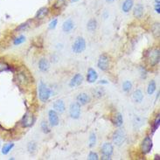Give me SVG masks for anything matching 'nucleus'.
Instances as JSON below:
<instances>
[{
    "label": "nucleus",
    "mask_w": 160,
    "mask_h": 160,
    "mask_svg": "<svg viewBox=\"0 0 160 160\" xmlns=\"http://www.w3.org/2000/svg\"><path fill=\"white\" fill-rule=\"evenodd\" d=\"M13 147H14V143H6V144H4V146L2 147V154H4V155H7L9 152L12 150Z\"/></svg>",
    "instance_id": "obj_23"
},
{
    "label": "nucleus",
    "mask_w": 160,
    "mask_h": 160,
    "mask_svg": "<svg viewBox=\"0 0 160 160\" xmlns=\"http://www.w3.org/2000/svg\"><path fill=\"white\" fill-rule=\"evenodd\" d=\"M76 100L80 105H86L87 103H88L90 102V97L86 93H81L76 97Z\"/></svg>",
    "instance_id": "obj_13"
},
{
    "label": "nucleus",
    "mask_w": 160,
    "mask_h": 160,
    "mask_svg": "<svg viewBox=\"0 0 160 160\" xmlns=\"http://www.w3.org/2000/svg\"><path fill=\"white\" fill-rule=\"evenodd\" d=\"M155 2H156V4H160L159 0H155Z\"/></svg>",
    "instance_id": "obj_45"
},
{
    "label": "nucleus",
    "mask_w": 160,
    "mask_h": 160,
    "mask_svg": "<svg viewBox=\"0 0 160 160\" xmlns=\"http://www.w3.org/2000/svg\"><path fill=\"white\" fill-rule=\"evenodd\" d=\"M70 117L73 119H78L81 116V105L78 102H74L70 105L69 108Z\"/></svg>",
    "instance_id": "obj_6"
},
{
    "label": "nucleus",
    "mask_w": 160,
    "mask_h": 160,
    "mask_svg": "<svg viewBox=\"0 0 160 160\" xmlns=\"http://www.w3.org/2000/svg\"><path fill=\"white\" fill-rule=\"evenodd\" d=\"M112 122L116 127H121L123 123V118L121 113H117L115 114L112 117Z\"/></svg>",
    "instance_id": "obj_15"
},
{
    "label": "nucleus",
    "mask_w": 160,
    "mask_h": 160,
    "mask_svg": "<svg viewBox=\"0 0 160 160\" xmlns=\"http://www.w3.org/2000/svg\"><path fill=\"white\" fill-rule=\"evenodd\" d=\"M27 26H28L27 24H22L21 26H20L19 27H18V28L17 30H20V29H24V28H26V27H27Z\"/></svg>",
    "instance_id": "obj_39"
},
{
    "label": "nucleus",
    "mask_w": 160,
    "mask_h": 160,
    "mask_svg": "<svg viewBox=\"0 0 160 160\" xmlns=\"http://www.w3.org/2000/svg\"><path fill=\"white\" fill-rule=\"evenodd\" d=\"M65 103L62 100H57L53 103V110H55L57 113H60V114L63 113L65 111Z\"/></svg>",
    "instance_id": "obj_14"
},
{
    "label": "nucleus",
    "mask_w": 160,
    "mask_h": 160,
    "mask_svg": "<svg viewBox=\"0 0 160 160\" xmlns=\"http://www.w3.org/2000/svg\"><path fill=\"white\" fill-rule=\"evenodd\" d=\"M133 7V0H125L122 5V11L123 12H129Z\"/></svg>",
    "instance_id": "obj_19"
},
{
    "label": "nucleus",
    "mask_w": 160,
    "mask_h": 160,
    "mask_svg": "<svg viewBox=\"0 0 160 160\" xmlns=\"http://www.w3.org/2000/svg\"><path fill=\"white\" fill-rule=\"evenodd\" d=\"M96 28H97V21L95 20V18H92V19H90L89 21L88 22L87 29H88V32H95L96 30Z\"/></svg>",
    "instance_id": "obj_22"
},
{
    "label": "nucleus",
    "mask_w": 160,
    "mask_h": 160,
    "mask_svg": "<svg viewBox=\"0 0 160 160\" xmlns=\"http://www.w3.org/2000/svg\"><path fill=\"white\" fill-rule=\"evenodd\" d=\"M95 144H96V136L93 132V133H91L90 137H89V147H94Z\"/></svg>",
    "instance_id": "obj_30"
},
{
    "label": "nucleus",
    "mask_w": 160,
    "mask_h": 160,
    "mask_svg": "<svg viewBox=\"0 0 160 160\" xmlns=\"http://www.w3.org/2000/svg\"><path fill=\"white\" fill-rule=\"evenodd\" d=\"M113 143H115L117 146H120L122 143L125 142L126 140V134L125 132L121 129L117 130L115 131V133L113 134Z\"/></svg>",
    "instance_id": "obj_3"
},
{
    "label": "nucleus",
    "mask_w": 160,
    "mask_h": 160,
    "mask_svg": "<svg viewBox=\"0 0 160 160\" xmlns=\"http://www.w3.org/2000/svg\"><path fill=\"white\" fill-rule=\"evenodd\" d=\"M155 11H156V12L160 13V4H156V5H155Z\"/></svg>",
    "instance_id": "obj_38"
},
{
    "label": "nucleus",
    "mask_w": 160,
    "mask_h": 160,
    "mask_svg": "<svg viewBox=\"0 0 160 160\" xmlns=\"http://www.w3.org/2000/svg\"><path fill=\"white\" fill-rule=\"evenodd\" d=\"M74 24L73 20L71 19V18H68V19H67L64 23H63V25H62V30L64 31L65 32H70L71 31L74 29Z\"/></svg>",
    "instance_id": "obj_16"
},
{
    "label": "nucleus",
    "mask_w": 160,
    "mask_h": 160,
    "mask_svg": "<svg viewBox=\"0 0 160 160\" xmlns=\"http://www.w3.org/2000/svg\"><path fill=\"white\" fill-rule=\"evenodd\" d=\"M57 23H58V20H57V18H54V19H52V21L49 23L48 28H49L50 30H52V29H54V28L56 27Z\"/></svg>",
    "instance_id": "obj_35"
},
{
    "label": "nucleus",
    "mask_w": 160,
    "mask_h": 160,
    "mask_svg": "<svg viewBox=\"0 0 160 160\" xmlns=\"http://www.w3.org/2000/svg\"><path fill=\"white\" fill-rule=\"evenodd\" d=\"M48 12H49V10H48V8H47V7L40 8L39 11L37 12V13H36V16H35V18H36L37 19H41V18H44L48 15Z\"/></svg>",
    "instance_id": "obj_21"
},
{
    "label": "nucleus",
    "mask_w": 160,
    "mask_h": 160,
    "mask_svg": "<svg viewBox=\"0 0 160 160\" xmlns=\"http://www.w3.org/2000/svg\"><path fill=\"white\" fill-rule=\"evenodd\" d=\"M160 51L159 49H152L148 53V60L149 63L152 66H156L157 64L159 63L160 59Z\"/></svg>",
    "instance_id": "obj_4"
},
{
    "label": "nucleus",
    "mask_w": 160,
    "mask_h": 160,
    "mask_svg": "<svg viewBox=\"0 0 160 160\" xmlns=\"http://www.w3.org/2000/svg\"><path fill=\"white\" fill-rule=\"evenodd\" d=\"M152 140L150 137H146L145 138L143 139L142 142V145H141V150L143 154H148L150 153L152 149Z\"/></svg>",
    "instance_id": "obj_7"
},
{
    "label": "nucleus",
    "mask_w": 160,
    "mask_h": 160,
    "mask_svg": "<svg viewBox=\"0 0 160 160\" xmlns=\"http://www.w3.org/2000/svg\"><path fill=\"white\" fill-rule=\"evenodd\" d=\"M25 41H26V37H25L24 35H20L19 37H18V38H16V39H14L13 44H14L15 46H18V45H20V44L24 43Z\"/></svg>",
    "instance_id": "obj_28"
},
{
    "label": "nucleus",
    "mask_w": 160,
    "mask_h": 160,
    "mask_svg": "<svg viewBox=\"0 0 160 160\" xmlns=\"http://www.w3.org/2000/svg\"><path fill=\"white\" fill-rule=\"evenodd\" d=\"M67 3V0H57V2L54 4V7L57 9H61L62 6H64Z\"/></svg>",
    "instance_id": "obj_32"
},
{
    "label": "nucleus",
    "mask_w": 160,
    "mask_h": 160,
    "mask_svg": "<svg viewBox=\"0 0 160 160\" xmlns=\"http://www.w3.org/2000/svg\"><path fill=\"white\" fill-rule=\"evenodd\" d=\"M98 79V74L94 68H89L88 69V74H87V82L89 83H95Z\"/></svg>",
    "instance_id": "obj_9"
},
{
    "label": "nucleus",
    "mask_w": 160,
    "mask_h": 160,
    "mask_svg": "<svg viewBox=\"0 0 160 160\" xmlns=\"http://www.w3.org/2000/svg\"><path fill=\"white\" fill-rule=\"evenodd\" d=\"M133 100H134L136 102H138L140 103L143 100V94L141 89H137L134 91L133 93Z\"/></svg>",
    "instance_id": "obj_20"
},
{
    "label": "nucleus",
    "mask_w": 160,
    "mask_h": 160,
    "mask_svg": "<svg viewBox=\"0 0 160 160\" xmlns=\"http://www.w3.org/2000/svg\"><path fill=\"white\" fill-rule=\"evenodd\" d=\"M158 97H159V91L158 92V95H157V97H156V100L158 99Z\"/></svg>",
    "instance_id": "obj_42"
},
{
    "label": "nucleus",
    "mask_w": 160,
    "mask_h": 160,
    "mask_svg": "<svg viewBox=\"0 0 160 160\" xmlns=\"http://www.w3.org/2000/svg\"><path fill=\"white\" fill-rule=\"evenodd\" d=\"M114 1L115 0H106V2L108 3V4H112V3H114Z\"/></svg>",
    "instance_id": "obj_41"
},
{
    "label": "nucleus",
    "mask_w": 160,
    "mask_h": 160,
    "mask_svg": "<svg viewBox=\"0 0 160 160\" xmlns=\"http://www.w3.org/2000/svg\"><path fill=\"white\" fill-rule=\"evenodd\" d=\"M141 77L143 79L146 78V76H147V72H146V70L143 68H141Z\"/></svg>",
    "instance_id": "obj_37"
},
{
    "label": "nucleus",
    "mask_w": 160,
    "mask_h": 160,
    "mask_svg": "<svg viewBox=\"0 0 160 160\" xmlns=\"http://www.w3.org/2000/svg\"><path fill=\"white\" fill-rule=\"evenodd\" d=\"M152 31L155 36H159V24L158 23L154 24V26L152 27Z\"/></svg>",
    "instance_id": "obj_33"
},
{
    "label": "nucleus",
    "mask_w": 160,
    "mask_h": 160,
    "mask_svg": "<svg viewBox=\"0 0 160 160\" xmlns=\"http://www.w3.org/2000/svg\"><path fill=\"white\" fill-rule=\"evenodd\" d=\"M79 0H71V2H72V3H74V2H78Z\"/></svg>",
    "instance_id": "obj_44"
},
{
    "label": "nucleus",
    "mask_w": 160,
    "mask_h": 160,
    "mask_svg": "<svg viewBox=\"0 0 160 160\" xmlns=\"http://www.w3.org/2000/svg\"><path fill=\"white\" fill-rule=\"evenodd\" d=\"M156 82H155V81H151L150 82V83H149V85H148V88H147V92L148 94L150 95H152L155 91H156Z\"/></svg>",
    "instance_id": "obj_24"
},
{
    "label": "nucleus",
    "mask_w": 160,
    "mask_h": 160,
    "mask_svg": "<svg viewBox=\"0 0 160 160\" xmlns=\"http://www.w3.org/2000/svg\"><path fill=\"white\" fill-rule=\"evenodd\" d=\"M88 159L89 160H98L99 159V157L97 155V153H95L94 152H91L88 154Z\"/></svg>",
    "instance_id": "obj_34"
},
{
    "label": "nucleus",
    "mask_w": 160,
    "mask_h": 160,
    "mask_svg": "<svg viewBox=\"0 0 160 160\" xmlns=\"http://www.w3.org/2000/svg\"><path fill=\"white\" fill-rule=\"evenodd\" d=\"M48 120H49V122L50 124L52 127L54 126H57L59 124V116H58V113L55 111V110H49L48 112Z\"/></svg>",
    "instance_id": "obj_8"
},
{
    "label": "nucleus",
    "mask_w": 160,
    "mask_h": 160,
    "mask_svg": "<svg viewBox=\"0 0 160 160\" xmlns=\"http://www.w3.org/2000/svg\"><path fill=\"white\" fill-rule=\"evenodd\" d=\"M143 12H144V8H143V5L141 4H137L134 7V11H133V14L136 18H140L143 17Z\"/></svg>",
    "instance_id": "obj_17"
},
{
    "label": "nucleus",
    "mask_w": 160,
    "mask_h": 160,
    "mask_svg": "<svg viewBox=\"0 0 160 160\" xmlns=\"http://www.w3.org/2000/svg\"><path fill=\"white\" fill-rule=\"evenodd\" d=\"M33 122H34V118L32 117V115L30 112H27L22 119L21 124L23 127H30L32 125Z\"/></svg>",
    "instance_id": "obj_10"
},
{
    "label": "nucleus",
    "mask_w": 160,
    "mask_h": 160,
    "mask_svg": "<svg viewBox=\"0 0 160 160\" xmlns=\"http://www.w3.org/2000/svg\"><path fill=\"white\" fill-rule=\"evenodd\" d=\"M82 81H83V76L81 74H75L74 77L71 79L69 82V86L71 88H74V87L80 86L82 84Z\"/></svg>",
    "instance_id": "obj_11"
},
{
    "label": "nucleus",
    "mask_w": 160,
    "mask_h": 160,
    "mask_svg": "<svg viewBox=\"0 0 160 160\" xmlns=\"http://www.w3.org/2000/svg\"><path fill=\"white\" fill-rule=\"evenodd\" d=\"M97 67L102 71H107L109 68V58L107 54H102L100 55L98 61H97Z\"/></svg>",
    "instance_id": "obj_5"
},
{
    "label": "nucleus",
    "mask_w": 160,
    "mask_h": 160,
    "mask_svg": "<svg viewBox=\"0 0 160 160\" xmlns=\"http://www.w3.org/2000/svg\"><path fill=\"white\" fill-rule=\"evenodd\" d=\"M8 69V66L6 65L5 63H2V62H0V72H2V71H4V70H7Z\"/></svg>",
    "instance_id": "obj_36"
},
{
    "label": "nucleus",
    "mask_w": 160,
    "mask_h": 160,
    "mask_svg": "<svg viewBox=\"0 0 160 160\" xmlns=\"http://www.w3.org/2000/svg\"><path fill=\"white\" fill-rule=\"evenodd\" d=\"M0 147H1V143H0Z\"/></svg>",
    "instance_id": "obj_46"
},
{
    "label": "nucleus",
    "mask_w": 160,
    "mask_h": 160,
    "mask_svg": "<svg viewBox=\"0 0 160 160\" xmlns=\"http://www.w3.org/2000/svg\"><path fill=\"white\" fill-rule=\"evenodd\" d=\"M159 121H160L159 115H158V117H156L155 121H154V122H153V127H152V132H155V130H158V128L159 127Z\"/></svg>",
    "instance_id": "obj_31"
},
{
    "label": "nucleus",
    "mask_w": 160,
    "mask_h": 160,
    "mask_svg": "<svg viewBox=\"0 0 160 160\" xmlns=\"http://www.w3.org/2000/svg\"><path fill=\"white\" fill-rule=\"evenodd\" d=\"M100 84H108V82L106 81V80H102V81H101V82H99Z\"/></svg>",
    "instance_id": "obj_40"
},
{
    "label": "nucleus",
    "mask_w": 160,
    "mask_h": 160,
    "mask_svg": "<svg viewBox=\"0 0 160 160\" xmlns=\"http://www.w3.org/2000/svg\"><path fill=\"white\" fill-rule=\"evenodd\" d=\"M27 150L32 154L34 153L37 151V143H35V142H30V143H28V145H27Z\"/></svg>",
    "instance_id": "obj_27"
},
{
    "label": "nucleus",
    "mask_w": 160,
    "mask_h": 160,
    "mask_svg": "<svg viewBox=\"0 0 160 160\" xmlns=\"http://www.w3.org/2000/svg\"><path fill=\"white\" fill-rule=\"evenodd\" d=\"M93 94H94V96H95L96 98H100V97L103 96L104 94H105V90H104L103 88H96L93 91Z\"/></svg>",
    "instance_id": "obj_25"
},
{
    "label": "nucleus",
    "mask_w": 160,
    "mask_h": 160,
    "mask_svg": "<svg viewBox=\"0 0 160 160\" xmlns=\"http://www.w3.org/2000/svg\"><path fill=\"white\" fill-rule=\"evenodd\" d=\"M113 151H114V148L111 143H103V145L102 146V153L103 156H109L111 157L113 154Z\"/></svg>",
    "instance_id": "obj_12"
},
{
    "label": "nucleus",
    "mask_w": 160,
    "mask_h": 160,
    "mask_svg": "<svg viewBox=\"0 0 160 160\" xmlns=\"http://www.w3.org/2000/svg\"><path fill=\"white\" fill-rule=\"evenodd\" d=\"M86 49V40L82 37H78L72 46V50L74 53H82Z\"/></svg>",
    "instance_id": "obj_2"
},
{
    "label": "nucleus",
    "mask_w": 160,
    "mask_h": 160,
    "mask_svg": "<svg viewBox=\"0 0 160 160\" xmlns=\"http://www.w3.org/2000/svg\"><path fill=\"white\" fill-rule=\"evenodd\" d=\"M49 68H50V64H49V62H48V61L47 59L42 58V59L39 60V68L41 72H47V71H48V69H49Z\"/></svg>",
    "instance_id": "obj_18"
},
{
    "label": "nucleus",
    "mask_w": 160,
    "mask_h": 160,
    "mask_svg": "<svg viewBox=\"0 0 160 160\" xmlns=\"http://www.w3.org/2000/svg\"><path fill=\"white\" fill-rule=\"evenodd\" d=\"M40 127H41V130H42V131H43L44 133H46V134H48V133H49V132L51 131L47 122H45V121L41 122Z\"/></svg>",
    "instance_id": "obj_29"
},
{
    "label": "nucleus",
    "mask_w": 160,
    "mask_h": 160,
    "mask_svg": "<svg viewBox=\"0 0 160 160\" xmlns=\"http://www.w3.org/2000/svg\"><path fill=\"white\" fill-rule=\"evenodd\" d=\"M155 159H159V156H158V155H156V156H155Z\"/></svg>",
    "instance_id": "obj_43"
},
{
    "label": "nucleus",
    "mask_w": 160,
    "mask_h": 160,
    "mask_svg": "<svg viewBox=\"0 0 160 160\" xmlns=\"http://www.w3.org/2000/svg\"><path fill=\"white\" fill-rule=\"evenodd\" d=\"M52 94V90L43 82H39V98L42 102H47Z\"/></svg>",
    "instance_id": "obj_1"
},
{
    "label": "nucleus",
    "mask_w": 160,
    "mask_h": 160,
    "mask_svg": "<svg viewBox=\"0 0 160 160\" xmlns=\"http://www.w3.org/2000/svg\"><path fill=\"white\" fill-rule=\"evenodd\" d=\"M132 88V83L130 82V81H125V82L122 83V90L128 93L130 92Z\"/></svg>",
    "instance_id": "obj_26"
}]
</instances>
